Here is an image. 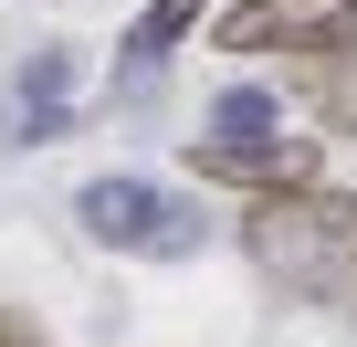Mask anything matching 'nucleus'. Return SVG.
<instances>
[{
  "mask_svg": "<svg viewBox=\"0 0 357 347\" xmlns=\"http://www.w3.org/2000/svg\"><path fill=\"white\" fill-rule=\"evenodd\" d=\"M242 253H252V274L284 284L294 305L357 316V190H326V179L263 190V200L242 211Z\"/></svg>",
  "mask_w": 357,
  "mask_h": 347,
  "instance_id": "f257e3e1",
  "label": "nucleus"
},
{
  "mask_svg": "<svg viewBox=\"0 0 357 347\" xmlns=\"http://www.w3.org/2000/svg\"><path fill=\"white\" fill-rule=\"evenodd\" d=\"M74 221H84L105 253H137V263H200V242H211L200 200H178V190L137 179V168L84 179V190H74Z\"/></svg>",
  "mask_w": 357,
  "mask_h": 347,
  "instance_id": "f03ea898",
  "label": "nucleus"
},
{
  "mask_svg": "<svg viewBox=\"0 0 357 347\" xmlns=\"http://www.w3.org/2000/svg\"><path fill=\"white\" fill-rule=\"evenodd\" d=\"M211 43L231 64H336L357 43V0H231L211 11Z\"/></svg>",
  "mask_w": 357,
  "mask_h": 347,
  "instance_id": "7ed1b4c3",
  "label": "nucleus"
},
{
  "mask_svg": "<svg viewBox=\"0 0 357 347\" xmlns=\"http://www.w3.org/2000/svg\"><path fill=\"white\" fill-rule=\"evenodd\" d=\"M190 179H221V190H294V179H326V137H190Z\"/></svg>",
  "mask_w": 357,
  "mask_h": 347,
  "instance_id": "20e7f679",
  "label": "nucleus"
},
{
  "mask_svg": "<svg viewBox=\"0 0 357 347\" xmlns=\"http://www.w3.org/2000/svg\"><path fill=\"white\" fill-rule=\"evenodd\" d=\"M190 32H200V0H147V11L126 22V43H116V53H126V95H147V84H158V64L190 43Z\"/></svg>",
  "mask_w": 357,
  "mask_h": 347,
  "instance_id": "39448f33",
  "label": "nucleus"
},
{
  "mask_svg": "<svg viewBox=\"0 0 357 347\" xmlns=\"http://www.w3.org/2000/svg\"><path fill=\"white\" fill-rule=\"evenodd\" d=\"M284 126V95H263V84H221L211 95V137H273Z\"/></svg>",
  "mask_w": 357,
  "mask_h": 347,
  "instance_id": "423d86ee",
  "label": "nucleus"
},
{
  "mask_svg": "<svg viewBox=\"0 0 357 347\" xmlns=\"http://www.w3.org/2000/svg\"><path fill=\"white\" fill-rule=\"evenodd\" d=\"M315 126L326 137H357V43L336 64H315Z\"/></svg>",
  "mask_w": 357,
  "mask_h": 347,
  "instance_id": "0eeeda50",
  "label": "nucleus"
},
{
  "mask_svg": "<svg viewBox=\"0 0 357 347\" xmlns=\"http://www.w3.org/2000/svg\"><path fill=\"white\" fill-rule=\"evenodd\" d=\"M0 347H53V337H43V326H32L22 305H0Z\"/></svg>",
  "mask_w": 357,
  "mask_h": 347,
  "instance_id": "6e6552de",
  "label": "nucleus"
}]
</instances>
